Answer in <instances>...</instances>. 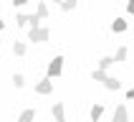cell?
<instances>
[{
  "mask_svg": "<svg viewBox=\"0 0 134 122\" xmlns=\"http://www.w3.org/2000/svg\"><path fill=\"white\" fill-rule=\"evenodd\" d=\"M91 79H94V82H101L104 84V89H109V92H119L121 89V82L119 79H116V76H109L106 74V69H94V71H91Z\"/></svg>",
  "mask_w": 134,
  "mask_h": 122,
  "instance_id": "cell-1",
  "label": "cell"
},
{
  "mask_svg": "<svg viewBox=\"0 0 134 122\" xmlns=\"http://www.w3.org/2000/svg\"><path fill=\"white\" fill-rule=\"evenodd\" d=\"M48 38H51V30L46 28V26H30L28 41H33V43H46Z\"/></svg>",
  "mask_w": 134,
  "mask_h": 122,
  "instance_id": "cell-2",
  "label": "cell"
},
{
  "mask_svg": "<svg viewBox=\"0 0 134 122\" xmlns=\"http://www.w3.org/2000/svg\"><path fill=\"white\" fill-rule=\"evenodd\" d=\"M61 71H63V56H56V59L48 64V71H46V76H51V79H58Z\"/></svg>",
  "mask_w": 134,
  "mask_h": 122,
  "instance_id": "cell-3",
  "label": "cell"
},
{
  "mask_svg": "<svg viewBox=\"0 0 134 122\" xmlns=\"http://www.w3.org/2000/svg\"><path fill=\"white\" fill-rule=\"evenodd\" d=\"M51 92H53V79L51 76H46V79H41V82L36 84V94H43L46 97V94H51Z\"/></svg>",
  "mask_w": 134,
  "mask_h": 122,
  "instance_id": "cell-4",
  "label": "cell"
},
{
  "mask_svg": "<svg viewBox=\"0 0 134 122\" xmlns=\"http://www.w3.org/2000/svg\"><path fill=\"white\" fill-rule=\"evenodd\" d=\"M129 120V109L127 104L121 102V104H116V109H114V122H127Z\"/></svg>",
  "mask_w": 134,
  "mask_h": 122,
  "instance_id": "cell-5",
  "label": "cell"
},
{
  "mask_svg": "<svg viewBox=\"0 0 134 122\" xmlns=\"http://www.w3.org/2000/svg\"><path fill=\"white\" fill-rule=\"evenodd\" d=\"M51 114L56 117V122H63V120H66V109H63V104H61V102H56V104L51 107Z\"/></svg>",
  "mask_w": 134,
  "mask_h": 122,
  "instance_id": "cell-6",
  "label": "cell"
},
{
  "mask_svg": "<svg viewBox=\"0 0 134 122\" xmlns=\"http://www.w3.org/2000/svg\"><path fill=\"white\" fill-rule=\"evenodd\" d=\"M89 117L94 122H99L101 117H104V104H94V107H91V112H89Z\"/></svg>",
  "mask_w": 134,
  "mask_h": 122,
  "instance_id": "cell-7",
  "label": "cell"
},
{
  "mask_svg": "<svg viewBox=\"0 0 134 122\" xmlns=\"http://www.w3.org/2000/svg\"><path fill=\"white\" fill-rule=\"evenodd\" d=\"M127 28H129V26H127V21H124V18H116V21L111 23V30H114V33H124Z\"/></svg>",
  "mask_w": 134,
  "mask_h": 122,
  "instance_id": "cell-8",
  "label": "cell"
},
{
  "mask_svg": "<svg viewBox=\"0 0 134 122\" xmlns=\"http://www.w3.org/2000/svg\"><path fill=\"white\" fill-rule=\"evenodd\" d=\"M58 5H61V10H63V13H71V10H76L79 0H61Z\"/></svg>",
  "mask_w": 134,
  "mask_h": 122,
  "instance_id": "cell-9",
  "label": "cell"
},
{
  "mask_svg": "<svg viewBox=\"0 0 134 122\" xmlns=\"http://www.w3.org/2000/svg\"><path fill=\"white\" fill-rule=\"evenodd\" d=\"M127 56H129V48H127V46H119V48H116V53H114V59H116V64H121V61H127Z\"/></svg>",
  "mask_w": 134,
  "mask_h": 122,
  "instance_id": "cell-10",
  "label": "cell"
},
{
  "mask_svg": "<svg viewBox=\"0 0 134 122\" xmlns=\"http://www.w3.org/2000/svg\"><path fill=\"white\" fill-rule=\"evenodd\" d=\"M25 51H28V46L23 41H13V53L15 56H25Z\"/></svg>",
  "mask_w": 134,
  "mask_h": 122,
  "instance_id": "cell-11",
  "label": "cell"
},
{
  "mask_svg": "<svg viewBox=\"0 0 134 122\" xmlns=\"http://www.w3.org/2000/svg\"><path fill=\"white\" fill-rule=\"evenodd\" d=\"M30 120H36V109H23L18 117V122H30Z\"/></svg>",
  "mask_w": 134,
  "mask_h": 122,
  "instance_id": "cell-12",
  "label": "cell"
},
{
  "mask_svg": "<svg viewBox=\"0 0 134 122\" xmlns=\"http://www.w3.org/2000/svg\"><path fill=\"white\" fill-rule=\"evenodd\" d=\"M111 64H116L114 56H101V59H99V69H109Z\"/></svg>",
  "mask_w": 134,
  "mask_h": 122,
  "instance_id": "cell-13",
  "label": "cell"
},
{
  "mask_svg": "<svg viewBox=\"0 0 134 122\" xmlns=\"http://www.w3.org/2000/svg\"><path fill=\"white\" fill-rule=\"evenodd\" d=\"M36 13L41 15V18H48V5H46L43 0H41V3H38V5H36Z\"/></svg>",
  "mask_w": 134,
  "mask_h": 122,
  "instance_id": "cell-14",
  "label": "cell"
},
{
  "mask_svg": "<svg viewBox=\"0 0 134 122\" xmlns=\"http://www.w3.org/2000/svg\"><path fill=\"white\" fill-rule=\"evenodd\" d=\"M13 87H15V89H23V87H25V79H23V74H13Z\"/></svg>",
  "mask_w": 134,
  "mask_h": 122,
  "instance_id": "cell-15",
  "label": "cell"
},
{
  "mask_svg": "<svg viewBox=\"0 0 134 122\" xmlns=\"http://www.w3.org/2000/svg\"><path fill=\"white\" fill-rule=\"evenodd\" d=\"M15 26H28V13H18L15 15Z\"/></svg>",
  "mask_w": 134,
  "mask_h": 122,
  "instance_id": "cell-16",
  "label": "cell"
},
{
  "mask_svg": "<svg viewBox=\"0 0 134 122\" xmlns=\"http://www.w3.org/2000/svg\"><path fill=\"white\" fill-rule=\"evenodd\" d=\"M41 21H43V18H41L38 13H30L28 15V26H41Z\"/></svg>",
  "mask_w": 134,
  "mask_h": 122,
  "instance_id": "cell-17",
  "label": "cell"
},
{
  "mask_svg": "<svg viewBox=\"0 0 134 122\" xmlns=\"http://www.w3.org/2000/svg\"><path fill=\"white\" fill-rule=\"evenodd\" d=\"M127 13L134 15V0H127Z\"/></svg>",
  "mask_w": 134,
  "mask_h": 122,
  "instance_id": "cell-18",
  "label": "cell"
},
{
  "mask_svg": "<svg viewBox=\"0 0 134 122\" xmlns=\"http://www.w3.org/2000/svg\"><path fill=\"white\" fill-rule=\"evenodd\" d=\"M25 3H28V0H13V8H23Z\"/></svg>",
  "mask_w": 134,
  "mask_h": 122,
  "instance_id": "cell-19",
  "label": "cell"
},
{
  "mask_svg": "<svg viewBox=\"0 0 134 122\" xmlns=\"http://www.w3.org/2000/svg\"><path fill=\"white\" fill-rule=\"evenodd\" d=\"M127 99H134V89H127Z\"/></svg>",
  "mask_w": 134,
  "mask_h": 122,
  "instance_id": "cell-20",
  "label": "cell"
},
{
  "mask_svg": "<svg viewBox=\"0 0 134 122\" xmlns=\"http://www.w3.org/2000/svg\"><path fill=\"white\" fill-rule=\"evenodd\" d=\"M3 28H5V21H3V18H0V30H3Z\"/></svg>",
  "mask_w": 134,
  "mask_h": 122,
  "instance_id": "cell-21",
  "label": "cell"
},
{
  "mask_svg": "<svg viewBox=\"0 0 134 122\" xmlns=\"http://www.w3.org/2000/svg\"><path fill=\"white\" fill-rule=\"evenodd\" d=\"M53 3H56V5H58V3H61V0H53Z\"/></svg>",
  "mask_w": 134,
  "mask_h": 122,
  "instance_id": "cell-22",
  "label": "cell"
},
{
  "mask_svg": "<svg viewBox=\"0 0 134 122\" xmlns=\"http://www.w3.org/2000/svg\"><path fill=\"white\" fill-rule=\"evenodd\" d=\"M0 46H3V41H0Z\"/></svg>",
  "mask_w": 134,
  "mask_h": 122,
  "instance_id": "cell-23",
  "label": "cell"
}]
</instances>
